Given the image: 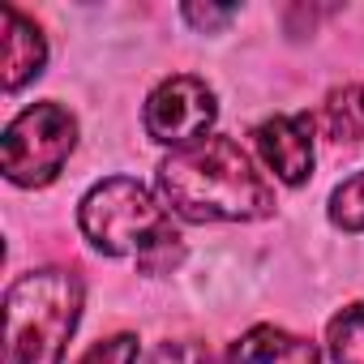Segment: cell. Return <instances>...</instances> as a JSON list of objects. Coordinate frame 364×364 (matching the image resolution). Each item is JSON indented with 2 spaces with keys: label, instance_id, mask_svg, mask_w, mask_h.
Listing matches in <instances>:
<instances>
[{
  "label": "cell",
  "instance_id": "7c38bea8",
  "mask_svg": "<svg viewBox=\"0 0 364 364\" xmlns=\"http://www.w3.org/2000/svg\"><path fill=\"white\" fill-rule=\"evenodd\" d=\"M77 364H137V338L133 334H116L107 343H95Z\"/></svg>",
  "mask_w": 364,
  "mask_h": 364
},
{
  "label": "cell",
  "instance_id": "4fadbf2b",
  "mask_svg": "<svg viewBox=\"0 0 364 364\" xmlns=\"http://www.w3.org/2000/svg\"><path fill=\"white\" fill-rule=\"evenodd\" d=\"M185 14V22H193L198 31H219L236 18V5H185L180 9Z\"/></svg>",
  "mask_w": 364,
  "mask_h": 364
},
{
  "label": "cell",
  "instance_id": "277c9868",
  "mask_svg": "<svg viewBox=\"0 0 364 364\" xmlns=\"http://www.w3.org/2000/svg\"><path fill=\"white\" fill-rule=\"evenodd\" d=\"M77 146V120L60 103H35L26 107L0 137V167L14 185L43 189L60 176Z\"/></svg>",
  "mask_w": 364,
  "mask_h": 364
},
{
  "label": "cell",
  "instance_id": "3957f363",
  "mask_svg": "<svg viewBox=\"0 0 364 364\" xmlns=\"http://www.w3.org/2000/svg\"><path fill=\"white\" fill-rule=\"evenodd\" d=\"M77 228L107 257H137V262H146V257L180 245V236L171 232L167 210L133 176H112V180H103V185H95L82 198V206H77Z\"/></svg>",
  "mask_w": 364,
  "mask_h": 364
},
{
  "label": "cell",
  "instance_id": "9c48e42d",
  "mask_svg": "<svg viewBox=\"0 0 364 364\" xmlns=\"http://www.w3.org/2000/svg\"><path fill=\"white\" fill-rule=\"evenodd\" d=\"M321 129L338 146L364 141V86H338V90H330L326 112H321Z\"/></svg>",
  "mask_w": 364,
  "mask_h": 364
},
{
  "label": "cell",
  "instance_id": "7a4b0ae2",
  "mask_svg": "<svg viewBox=\"0 0 364 364\" xmlns=\"http://www.w3.org/2000/svg\"><path fill=\"white\" fill-rule=\"evenodd\" d=\"M82 283L69 270L22 274L5 296V364H60L77 330Z\"/></svg>",
  "mask_w": 364,
  "mask_h": 364
},
{
  "label": "cell",
  "instance_id": "30bf717a",
  "mask_svg": "<svg viewBox=\"0 0 364 364\" xmlns=\"http://www.w3.org/2000/svg\"><path fill=\"white\" fill-rule=\"evenodd\" d=\"M334 364H364V304H347L326 330Z\"/></svg>",
  "mask_w": 364,
  "mask_h": 364
},
{
  "label": "cell",
  "instance_id": "6da1fadb",
  "mask_svg": "<svg viewBox=\"0 0 364 364\" xmlns=\"http://www.w3.org/2000/svg\"><path fill=\"white\" fill-rule=\"evenodd\" d=\"M159 193L189 223H253L274 215V189L232 137H206L167 154Z\"/></svg>",
  "mask_w": 364,
  "mask_h": 364
},
{
  "label": "cell",
  "instance_id": "5bb4252c",
  "mask_svg": "<svg viewBox=\"0 0 364 364\" xmlns=\"http://www.w3.org/2000/svg\"><path fill=\"white\" fill-rule=\"evenodd\" d=\"M146 364H210V355L193 343H163Z\"/></svg>",
  "mask_w": 364,
  "mask_h": 364
},
{
  "label": "cell",
  "instance_id": "52a82bcc",
  "mask_svg": "<svg viewBox=\"0 0 364 364\" xmlns=\"http://www.w3.org/2000/svg\"><path fill=\"white\" fill-rule=\"evenodd\" d=\"M0 35H5V52H0V65H5V69H0V82H5V90L14 95V90H22L31 77L43 73L48 43H43L39 26H35L26 14H18L14 5L0 9Z\"/></svg>",
  "mask_w": 364,
  "mask_h": 364
},
{
  "label": "cell",
  "instance_id": "8992f818",
  "mask_svg": "<svg viewBox=\"0 0 364 364\" xmlns=\"http://www.w3.org/2000/svg\"><path fill=\"white\" fill-rule=\"evenodd\" d=\"M257 150L266 159V167L283 180V185L300 189L313 176V120L300 116H274L266 124H257Z\"/></svg>",
  "mask_w": 364,
  "mask_h": 364
},
{
  "label": "cell",
  "instance_id": "ba28073f",
  "mask_svg": "<svg viewBox=\"0 0 364 364\" xmlns=\"http://www.w3.org/2000/svg\"><path fill=\"white\" fill-rule=\"evenodd\" d=\"M223 364H317V347L279 326H253L228 347Z\"/></svg>",
  "mask_w": 364,
  "mask_h": 364
},
{
  "label": "cell",
  "instance_id": "8fae6325",
  "mask_svg": "<svg viewBox=\"0 0 364 364\" xmlns=\"http://www.w3.org/2000/svg\"><path fill=\"white\" fill-rule=\"evenodd\" d=\"M330 223L343 232H364V171H355L330 193Z\"/></svg>",
  "mask_w": 364,
  "mask_h": 364
},
{
  "label": "cell",
  "instance_id": "5b68a950",
  "mask_svg": "<svg viewBox=\"0 0 364 364\" xmlns=\"http://www.w3.org/2000/svg\"><path fill=\"white\" fill-rule=\"evenodd\" d=\"M215 116H219L215 90L202 77H189V73L167 77L146 99V133H150V141H163V146H176V150H185L193 141H206Z\"/></svg>",
  "mask_w": 364,
  "mask_h": 364
}]
</instances>
